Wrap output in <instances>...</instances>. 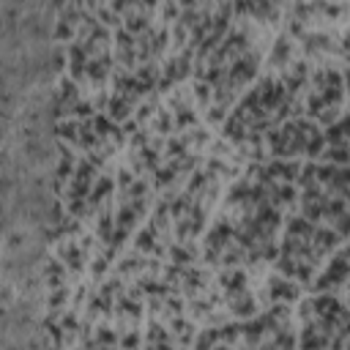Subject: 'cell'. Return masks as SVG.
Masks as SVG:
<instances>
[{
    "instance_id": "6da1fadb",
    "label": "cell",
    "mask_w": 350,
    "mask_h": 350,
    "mask_svg": "<svg viewBox=\"0 0 350 350\" xmlns=\"http://www.w3.org/2000/svg\"><path fill=\"white\" fill-rule=\"evenodd\" d=\"M328 140H331V143H345V140H348L350 137V120H345V123H339V126H334L331 131H328Z\"/></svg>"
},
{
    "instance_id": "7a4b0ae2",
    "label": "cell",
    "mask_w": 350,
    "mask_h": 350,
    "mask_svg": "<svg viewBox=\"0 0 350 350\" xmlns=\"http://www.w3.org/2000/svg\"><path fill=\"white\" fill-rule=\"evenodd\" d=\"M326 159H331V161H350V148H337V151H331V156L326 154Z\"/></svg>"
}]
</instances>
